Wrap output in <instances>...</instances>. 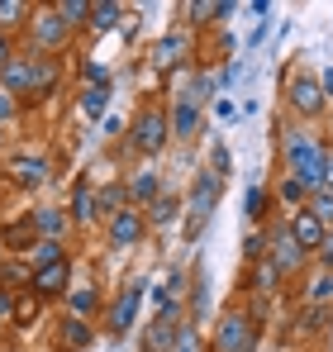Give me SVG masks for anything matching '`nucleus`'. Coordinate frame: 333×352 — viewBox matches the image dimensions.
I'll list each match as a JSON object with an SVG mask.
<instances>
[{"label":"nucleus","mask_w":333,"mask_h":352,"mask_svg":"<svg viewBox=\"0 0 333 352\" xmlns=\"http://www.w3.org/2000/svg\"><path fill=\"white\" fill-rule=\"evenodd\" d=\"M129 143H133V153H143V157H158L166 143H171V129H166V110L158 100H148L138 115H133V133H129Z\"/></svg>","instance_id":"1"},{"label":"nucleus","mask_w":333,"mask_h":352,"mask_svg":"<svg viewBox=\"0 0 333 352\" xmlns=\"http://www.w3.org/2000/svg\"><path fill=\"white\" fill-rule=\"evenodd\" d=\"M257 348V314L248 309H224L215 324V352H253Z\"/></svg>","instance_id":"2"},{"label":"nucleus","mask_w":333,"mask_h":352,"mask_svg":"<svg viewBox=\"0 0 333 352\" xmlns=\"http://www.w3.org/2000/svg\"><path fill=\"white\" fill-rule=\"evenodd\" d=\"M219 190H224V176H215L210 167L195 176V186H191V200H186V238H195L205 229V219L215 214V205H219Z\"/></svg>","instance_id":"3"},{"label":"nucleus","mask_w":333,"mask_h":352,"mask_svg":"<svg viewBox=\"0 0 333 352\" xmlns=\"http://www.w3.org/2000/svg\"><path fill=\"white\" fill-rule=\"evenodd\" d=\"M286 105L295 110L300 119H319L324 115V91H319V76H310V72H290L286 76Z\"/></svg>","instance_id":"4"},{"label":"nucleus","mask_w":333,"mask_h":352,"mask_svg":"<svg viewBox=\"0 0 333 352\" xmlns=\"http://www.w3.org/2000/svg\"><path fill=\"white\" fill-rule=\"evenodd\" d=\"M305 257H310V252H300V243L290 238V229H286V224H272V229H267V262L277 267L281 276L300 272V267H305Z\"/></svg>","instance_id":"5"},{"label":"nucleus","mask_w":333,"mask_h":352,"mask_svg":"<svg viewBox=\"0 0 333 352\" xmlns=\"http://www.w3.org/2000/svg\"><path fill=\"white\" fill-rule=\"evenodd\" d=\"M143 295H148V281H138V276H133V281H129L124 291L114 295V305H110V319H105L114 338H124V333L133 329V319H138V305H143Z\"/></svg>","instance_id":"6"},{"label":"nucleus","mask_w":333,"mask_h":352,"mask_svg":"<svg viewBox=\"0 0 333 352\" xmlns=\"http://www.w3.org/2000/svg\"><path fill=\"white\" fill-rule=\"evenodd\" d=\"M181 329H186L181 305L158 309V319H153V324H148V333H143V352H171V348H176V338H181Z\"/></svg>","instance_id":"7"},{"label":"nucleus","mask_w":333,"mask_h":352,"mask_svg":"<svg viewBox=\"0 0 333 352\" xmlns=\"http://www.w3.org/2000/svg\"><path fill=\"white\" fill-rule=\"evenodd\" d=\"M143 234H148V219H143V210L138 205H124L119 214H110V248H138L143 243Z\"/></svg>","instance_id":"8"},{"label":"nucleus","mask_w":333,"mask_h":352,"mask_svg":"<svg viewBox=\"0 0 333 352\" xmlns=\"http://www.w3.org/2000/svg\"><path fill=\"white\" fill-rule=\"evenodd\" d=\"M166 129H171V138H195L200 133V100H195V91H181L176 96V105L166 110Z\"/></svg>","instance_id":"9"},{"label":"nucleus","mask_w":333,"mask_h":352,"mask_svg":"<svg viewBox=\"0 0 333 352\" xmlns=\"http://www.w3.org/2000/svg\"><path fill=\"white\" fill-rule=\"evenodd\" d=\"M319 153H329L324 148V138L314 133V129H281V157H286V167L290 162H300V157H319Z\"/></svg>","instance_id":"10"},{"label":"nucleus","mask_w":333,"mask_h":352,"mask_svg":"<svg viewBox=\"0 0 333 352\" xmlns=\"http://www.w3.org/2000/svg\"><path fill=\"white\" fill-rule=\"evenodd\" d=\"M29 291L39 295V300H57V295L72 291V262L62 257V262H53V267H39L34 276H29Z\"/></svg>","instance_id":"11"},{"label":"nucleus","mask_w":333,"mask_h":352,"mask_svg":"<svg viewBox=\"0 0 333 352\" xmlns=\"http://www.w3.org/2000/svg\"><path fill=\"white\" fill-rule=\"evenodd\" d=\"M29 29H34V38H39V48H43V53H57V48H67V43H72V29L57 19L53 10H39V14L29 19Z\"/></svg>","instance_id":"12"},{"label":"nucleus","mask_w":333,"mask_h":352,"mask_svg":"<svg viewBox=\"0 0 333 352\" xmlns=\"http://www.w3.org/2000/svg\"><path fill=\"white\" fill-rule=\"evenodd\" d=\"M286 229H290V238L300 243V252H319V243H324V234H329V229H324L310 210H290Z\"/></svg>","instance_id":"13"},{"label":"nucleus","mask_w":333,"mask_h":352,"mask_svg":"<svg viewBox=\"0 0 333 352\" xmlns=\"http://www.w3.org/2000/svg\"><path fill=\"white\" fill-rule=\"evenodd\" d=\"M29 224H34V238L62 243V238H67V229H72V214H67V210H57V205H39V210L29 214Z\"/></svg>","instance_id":"14"},{"label":"nucleus","mask_w":333,"mask_h":352,"mask_svg":"<svg viewBox=\"0 0 333 352\" xmlns=\"http://www.w3.org/2000/svg\"><path fill=\"white\" fill-rule=\"evenodd\" d=\"M10 181H14L19 190H39V186L48 181V157H39V153H19V157L10 162Z\"/></svg>","instance_id":"15"},{"label":"nucleus","mask_w":333,"mask_h":352,"mask_svg":"<svg viewBox=\"0 0 333 352\" xmlns=\"http://www.w3.org/2000/svg\"><path fill=\"white\" fill-rule=\"evenodd\" d=\"M191 58V34L181 29V34H162L158 43H153V67H162V72H171L176 62Z\"/></svg>","instance_id":"16"},{"label":"nucleus","mask_w":333,"mask_h":352,"mask_svg":"<svg viewBox=\"0 0 333 352\" xmlns=\"http://www.w3.org/2000/svg\"><path fill=\"white\" fill-rule=\"evenodd\" d=\"M0 91L5 96H34V58H14L5 72H0Z\"/></svg>","instance_id":"17"},{"label":"nucleus","mask_w":333,"mask_h":352,"mask_svg":"<svg viewBox=\"0 0 333 352\" xmlns=\"http://www.w3.org/2000/svg\"><path fill=\"white\" fill-rule=\"evenodd\" d=\"M124 195H129V205H138V210H143V205H153V200L162 195V181H158L153 167H138V172L124 181Z\"/></svg>","instance_id":"18"},{"label":"nucleus","mask_w":333,"mask_h":352,"mask_svg":"<svg viewBox=\"0 0 333 352\" xmlns=\"http://www.w3.org/2000/svg\"><path fill=\"white\" fill-rule=\"evenodd\" d=\"M67 300V309H72V319H91L96 309H100V291L91 286V281H81V286H72V291L62 295Z\"/></svg>","instance_id":"19"},{"label":"nucleus","mask_w":333,"mask_h":352,"mask_svg":"<svg viewBox=\"0 0 333 352\" xmlns=\"http://www.w3.org/2000/svg\"><path fill=\"white\" fill-rule=\"evenodd\" d=\"M119 14H124V5H114V0H96L91 14H86V29H91V34H110L114 24H119Z\"/></svg>","instance_id":"20"},{"label":"nucleus","mask_w":333,"mask_h":352,"mask_svg":"<svg viewBox=\"0 0 333 352\" xmlns=\"http://www.w3.org/2000/svg\"><path fill=\"white\" fill-rule=\"evenodd\" d=\"M72 224H96V190H91V181H81L76 186V195H72Z\"/></svg>","instance_id":"21"},{"label":"nucleus","mask_w":333,"mask_h":352,"mask_svg":"<svg viewBox=\"0 0 333 352\" xmlns=\"http://www.w3.org/2000/svg\"><path fill=\"white\" fill-rule=\"evenodd\" d=\"M29 276H34V272L24 267V257H5V262H0V291H5V295H10V291H24V286H29Z\"/></svg>","instance_id":"22"},{"label":"nucleus","mask_w":333,"mask_h":352,"mask_svg":"<svg viewBox=\"0 0 333 352\" xmlns=\"http://www.w3.org/2000/svg\"><path fill=\"white\" fill-rule=\"evenodd\" d=\"M86 343H91V324H86V319H67L62 333H57V348L62 352H81Z\"/></svg>","instance_id":"23"},{"label":"nucleus","mask_w":333,"mask_h":352,"mask_svg":"<svg viewBox=\"0 0 333 352\" xmlns=\"http://www.w3.org/2000/svg\"><path fill=\"white\" fill-rule=\"evenodd\" d=\"M305 305H324V309L333 305V272H329V267L314 272V276L305 281Z\"/></svg>","instance_id":"24"},{"label":"nucleus","mask_w":333,"mask_h":352,"mask_svg":"<svg viewBox=\"0 0 333 352\" xmlns=\"http://www.w3.org/2000/svg\"><path fill=\"white\" fill-rule=\"evenodd\" d=\"M176 214H181V205H176V195H158V200H153V205H143V219H148V229H153V224H158V229H162V224H171V219H176Z\"/></svg>","instance_id":"25"},{"label":"nucleus","mask_w":333,"mask_h":352,"mask_svg":"<svg viewBox=\"0 0 333 352\" xmlns=\"http://www.w3.org/2000/svg\"><path fill=\"white\" fill-rule=\"evenodd\" d=\"M129 205V195H124V181H110V186H100V195H96V214H119Z\"/></svg>","instance_id":"26"},{"label":"nucleus","mask_w":333,"mask_h":352,"mask_svg":"<svg viewBox=\"0 0 333 352\" xmlns=\"http://www.w3.org/2000/svg\"><path fill=\"white\" fill-rule=\"evenodd\" d=\"M253 291L257 295H277L281 291V272L262 257V262H253Z\"/></svg>","instance_id":"27"},{"label":"nucleus","mask_w":333,"mask_h":352,"mask_svg":"<svg viewBox=\"0 0 333 352\" xmlns=\"http://www.w3.org/2000/svg\"><path fill=\"white\" fill-rule=\"evenodd\" d=\"M57 86V58H34V96H53Z\"/></svg>","instance_id":"28"},{"label":"nucleus","mask_w":333,"mask_h":352,"mask_svg":"<svg viewBox=\"0 0 333 352\" xmlns=\"http://www.w3.org/2000/svg\"><path fill=\"white\" fill-rule=\"evenodd\" d=\"M34 243V224L29 219H14V224H5V234H0V248H14V252H24Z\"/></svg>","instance_id":"29"},{"label":"nucleus","mask_w":333,"mask_h":352,"mask_svg":"<svg viewBox=\"0 0 333 352\" xmlns=\"http://www.w3.org/2000/svg\"><path fill=\"white\" fill-rule=\"evenodd\" d=\"M53 14L67 24V29H81L86 14H91V5H86V0H62V5H53Z\"/></svg>","instance_id":"30"},{"label":"nucleus","mask_w":333,"mask_h":352,"mask_svg":"<svg viewBox=\"0 0 333 352\" xmlns=\"http://www.w3.org/2000/svg\"><path fill=\"white\" fill-rule=\"evenodd\" d=\"M305 210H310V214H314V219L333 234V190H314V195L305 200Z\"/></svg>","instance_id":"31"},{"label":"nucleus","mask_w":333,"mask_h":352,"mask_svg":"<svg viewBox=\"0 0 333 352\" xmlns=\"http://www.w3.org/2000/svg\"><path fill=\"white\" fill-rule=\"evenodd\" d=\"M181 14L191 29H205V24H215V0H191V5H181Z\"/></svg>","instance_id":"32"},{"label":"nucleus","mask_w":333,"mask_h":352,"mask_svg":"<svg viewBox=\"0 0 333 352\" xmlns=\"http://www.w3.org/2000/svg\"><path fill=\"white\" fill-rule=\"evenodd\" d=\"M105 105H110V86H86V91H81V110L91 119L105 115Z\"/></svg>","instance_id":"33"},{"label":"nucleus","mask_w":333,"mask_h":352,"mask_svg":"<svg viewBox=\"0 0 333 352\" xmlns=\"http://www.w3.org/2000/svg\"><path fill=\"white\" fill-rule=\"evenodd\" d=\"M29 248H34V272H39V267H53V262L67 257V252H62V243H48V238H34Z\"/></svg>","instance_id":"34"},{"label":"nucleus","mask_w":333,"mask_h":352,"mask_svg":"<svg viewBox=\"0 0 333 352\" xmlns=\"http://www.w3.org/2000/svg\"><path fill=\"white\" fill-rule=\"evenodd\" d=\"M24 19H29V5L24 0H0V34L14 29V24H24Z\"/></svg>","instance_id":"35"},{"label":"nucleus","mask_w":333,"mask_h":352,"mask_svg":"<svg viewBox=\"0 0 333 352\" xmlns=\"http://www.w3.org/2000/svg\"><path fill=\"white\" fill-rule=\"evenodd\" d=\"M277 200H281V205H305V200H310V190H305L300 181L281 176V186H277Z\"/></svg>","instance_id":"36"},{"label":"nucleus","mask_w":333,"mask_h":352,"mask_svg":"<svg viewBox=\"0 0 333 352\" xmlns=\"http://www.w3.org/2000/svg\"><path fill=\"white\" fill-rule=\"evenodd\" d=\"M243 257L248 262H262L267 257V229H253V234L243 238Z\"/></svg>","instance_id":"37"},{"label":"nucleus","mask_w":333,"mask_h":352,"mask_svg":"<svg viewBox=\"0 0 333 352\" xmlns=\"http://www.w3.org/2000/svg\"><path fill=\"white\" fill-rule=\"evenodd\" d=\"M243 205H248V219H253V224H262V219H267V190H257V186H253V190L243 195Z\"/></svg>","instance_id":"38"},{"label":"nucleus","mask_w":333,"mask_h":352,"mask_svg":"<svg viewBox=\"0 0 333 352\" xmlns=\"http://www.w3.org/2000/svg\"><path fill=\"white\" fill-rule=\"evenodd\" d=\"M324 319H329V309H324V305H305L300 329H305V333H319V329H324Z\"/></svg>","instance_id":"39"},{"label":"nucleus","mask_w":333,"mask_h":352,"mask_svg":"<svg viewBox=\"0 0 333 352\" xmlns=\"http://www.w3.org/2000/svg\"><path fill=\"white\" fill-rule=\"evenodd\" d=\"M39 305H43L39 295H34V300H14V309H10V314H14V324H29V319H39Z\"/></svg>","instance_id":"40"},{"label":"nucleus","mask_w":333,"mask_h":352,"mask_svg":"<svg viewBox=\"0 0 333 352\" xmlns=\"http://www.w3.org/2000/svg\"><path fill=\"white\" fill-rule=\"evenodd\" d=\"M171 352H205L200 333H195V324H186V329H181V338H176V348H171Z\"/></svg>","instance_id":"41"},{"label":"nucleus","mask_w":333,"mask_h":352,"mask_svg":"<svg viewBox=\"0 0 333 352\" xmlns=\"http://www.w3.org/2000/svg\"><path fill=\"white\" fill-rule=\"evenodd\" d=\"M228 167H233V157H228V148L219 143V148L210 153V172H215V176H228Z\"/></svg>","instance_id":"42"},{"label":"nucleus","mask_w":333,"mask_h":352,"mask_svg":"<svg viewBox=\"0 0 333 352\" xmlns=\"http://www.w3.org/2000/svg\"><path fill=\"white\" fill-rule=\"evenodd\" d=\"M14 115H19V100L0 91V129H5V124H10V119H14Z\"/></svg>","instance_id":"43"},{"label":"nucleus","mask_w":333,"mask_h":352,"mask_svg":"<svg viewBox=\"0 0 333 352\" xmlns=\"http://www.w3.org/2000/svg\"><path fill=\"white\" fill-rule=\"evenodd\" d=\"M14 62V43H10V34H0V72Z\"/></svg>","instance_id":"44"},{"label":"nucleus","mask_w":333,"mask_h":352,"mask_svg":"<svg viewBox=\"0 0 333 352\" xmlns=\"http://www.w3.org/2000/svg\"><path fill=\"white\" fill-rule=\"evenodd\" d=\"M205 314V276H195V319Z\"/></svg>","instance_id":"45"},{"label":"nucleus","mask_w":333,"mask_h":352,"mask_svg":"<svg viewBox=\"0 0 333 352\" xmlns=\"http://www.w3.org/2000/svg\"><path fill=\"white\" fill-rule=\"evenodd\" d=\"M319 91H324V100H333V67L319 76Z\"/></svg>","instance_id":"46"},{"label":"nucleus","mask_w":333,"mask_h":352,"mask_svg":"<svg viewBox=\"0 0 333 352\" xmlns=\"http://www.w3.org/2000/svg\"><path fill=\"white\" fill-rule=\"evenodd\" d=\"M228 14H233V5H228V0H219V5H215V24H224Z\"/></svg>","instance_id":"47"},{"label":"nucleus","mask_w":333,"mask_h":352,"mask_svg":"<svg viewBox=\"0 0 333 352\" xmlns=\"http://www.w3.org/2000/svg\"><path fill=\"white\" fill-rule=\"evenodd\" d=\"M0 143H5V129H0Z\"/></svg>","instance_id":"48"}]
</instances>
